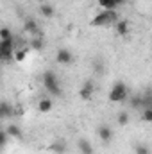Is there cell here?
<instances>
[{
    "label": "cell",
    "instance_id": "1",
    "mask_svg": "<svg viewBox=\"0 0 152 154\" xmlns=\"http://www.w3.org/2000/svg\"><path fill=\"white\" fill-rule=\"evenodd\" d=\"M41 81H43V86H45V90H47L48 93H52V95H56V97H61V95H63L61 82H59L57 75H56L52 70H47V72H43Z\"/></svg>",
    "mask_w": 152,
    "mask_h": 154
},
{
    "label": "cell",
    "instance_id": "2",
    "mask_svg": "<svg viewBox=\"0 0 152 154\" xmlns=\"http://www.w3.org/2000/svg\"><path fill=\"white\" fill-rule=\"evenodd\" d=\"M118 20H120V18H118L116 9H114V11H100L99 14L93 16L91 25H93V27H99V25H114Z\"/></svg>",
    "mask_w": 152,
    "mask_h": 154
},
{
    "label": "cell",
    "instance_id": "3",
    "mask_svg": "<svg viewBox=\"0 0 152 154\" xmlns=\"http://www.w3.org/2000/svg\"><path fill=\"white\" fill-rule=\"evenodd\" d=\"M129 99V88L123 81H116L113 86H111V91H109V100L111 102H123Z\"/></svg>",
    "mask_w": 152,
    "mask_h": 154
},
{
    "label": "cell",
    "instance_id": "4",
    "mask_svg": "<svg viewBox=\"0 0 152 154\" xmlns=\"http://www.w3.org/2000/svg\"><path fill=\"white\" fill-rule=\"evenodd\" d=\"M93 93H95V84H93L91 79H86V81L82 82L81 90H79V97H81L82 100H90V99L93 97Z\"/></svg>",
    "mask_w": 152,
    "mask_h": 154
},
{
    "label": "cell",
    "instance_id": "5",
    "mask_svg": "<svg viewBox=\"0 0 152 154\" xmlns=\"http://www.w3.org/2000/svg\"><path fill=\"white\" fill-rule=\"evenodd\" d=\"M56 61H57L59 65L68 66V65H72V63H74V54H72L68 48H59V50H57V54H56Z\"/></svg>",
    "mask_w": 152,
    "mask_h": 154
},
{
    "label": "cell",
    "instance_id": "6",
    "mask_svg": "<svg viewBox=\"0 0 152 154\" xmlns=\"http://www.w3.org/2000/svg\"><path fill=\"white\" fill-rule=\"evenodd\" d=\"M97 134H99L100 142H104V143L113 142V138H114L113 129H111L109 125H106V124H102V125H99V127H97Z\"/></svg>",
    "mask_w": 152,
    "mask_h": 154
},
{
    "label": "cell",
    "instance_id": "7",
    "mask_svg": "<svg viewBox=\"0 0 152 154\" xmlns=\"http://www.w3.org/2000/svg\"><path fill=\"white\" fill-rule=\"evenodd\" d=\"M23 29H25L29 34H32V36H41V34H39L38 22H36L34 18H25V20H23Z\"/></svg>",
    "mask_w": 152,
    "mask_h": 154
},
{
    "label": "cell",
    "instance_id": "8",
    "mask_svg": "<svg viewBox=\"0 0 152 154\" xmlns=\"http://www.w3.org/2000/svg\"><path fill=\"white\" fill-rule=\"evenodd\" d=\"M77 149H79V154H93L95 152L91 142L86 140V138H79V142H77Z\"/></svg>",
    "mask_w": 152,
    "mask_h": 154
},
{
    "label": "cell",
    "instance_id": "9",
    "mask_svg": "<svg viewBox=\"0 0 152 154\" xmlns=\"http://www.w3.org/2000/svg\"><path fill=\"white\" fill-rule=\"evenodd\" d=\"M147 108L152 109V86L145 88L141 93V109H147Z\"/></svg>",
    "mask_w": 152,
    "mask_h": 154
},
{
    "label": "cell",
    "instance_id": "10",
    "mask_svg": "<svg viewBox=\"0 0 152 154\" xmlns=\"http://www.w3.org/2000/svg\"><path fill=\"white\" fill-rule=\"evenodd\" d=\"M39 14H41L43 18H52V16L56 14V9H54V5H52V4L45 2V4H41V5H39Z\"/></svg>",
    "mask_w": 152,
    "mask_h": 154
},
{
    "label": "cell",
    "instance_id": "11",
    "mask_svg": "<svg viewBox=\"0 0 152 154\" xmlns=\"http://www.w3.org/2000/svg\"><path fill=\"white\" fill-rule=\"evenodd\" d=\"M114 31L118 36H127L129 34V22L127 20H118L114 23Z\"/></svg>",
    "mask_w": 152,
    "mask_h": 154
},
{
    "label": "cell",
    "instance_id": "12",
    "mask_svg": "<svg viewBox=\"0 0 152 154\" xmlns=\"http://www.w3.org/2000/svg\"><path fill=\"white\" fill-rule=\"evenodd\" d=\"M13 115H14L13 106H11L9 102H2V104H0V118H2V120H7V118H11Z\"/></svg>",
    "mask_w": 152,
    "mask_h": 154
},
{
    "label": "cell",
    "instance_id": "13",
    "mask_svg": "<svg viewBox=\"0 0 152 154\" xmlns=\"http://www.w3.org/2000/svg\"><path fill=\"white\" fill-rule=\"evenodd\" d=\"M5 131L9 133V136H11V138H16V140H22V136H23L22 129H20L16 124H9V125L5 127Z\"/></svg>",
    "mask_w": 152,
    "mask_h": 154
},
{
    "label": "cell",
    "instance_id": "14",
    "mask_svg": "<svg viewBox=\"0 0 152 154\" xmlns=\"http://www.w3.org/2000/svg\"><path fill=\"white\" fill-rule=\"evenodd\" d=\"M52 106H54V102H52L50 99H47V97L39 99V102H38V109L41 113H48V111L52 109Z\"/></svg>",
    "mask_w": 152,
    "mask_h": 154
},
{
    "label": "cell",
    "instance_id": "15",
    "mask_svg": "<svg viewBox=\"0 0 152 154\" xmlns=\"http://www.w3.org/2000/svg\"><path fill=\"white\" fill-rule=\"evenodd\" d=\"M48 149H50L54 154H66V151H68V147H66L65 142H54Z\"/></svg>",
    "mask_w": 152,
    "mask_h": 154
},
{
    "label": "cell",
    "instance_id": "16",
    "mask_svg": "<svg viewBox=\"0 0 152 154\" xmlns=\"http://www.w3.org/2000/svg\"><path fill=\"white\" fill-rule=\"evenodd\" d=\"M129 106L131 109H141V93H134L129 97Z\"/></svg>",
    "mask_w": 152,
    "mask_h": 154
},
{
    "label": "cell",
    "instance_id": "17",
    "mask_svg": "<svg viewBox=\"0 0 152 154\" xmlns=\"http://www.w3.org/2000/svg\"><path fill=\"white\" fill-rule=\"evenodd\" d=\"M32 50H41V48H45V39L43 36H34V38L31 39V45H29Z\"/></svg>",
    "mask_w": 152,
    "mask_h": 154
},
{
    "label": "cell",
    "instance_id": "18",
    "mask_svg": "<svg viewBox=\"0 0 152 154\" xmlns=\"http://www.w3.org/2000/svg\"><path fill=\"white\" fill-rule=\"evenodd\" d=\"M99 5L102 7V11H114L118 7V4L114 0H99Z\"/></svg>",
    "mask_w": 152,
    "mask_h": 154
},
{
    "label": "cell",
    "instance_id": "19",
    "mask_svg": "<svg viewBox=\"0 0 152 154\" xmlns=\"http://www.w3.org/2000/svg\"><path fill=\"white\" fill-rule=\"evenodd\" d=\"M29 50L31 48H18L14 52V63H23L25 57H27V54H29Z\"/></svg>",
    "mask_w": 152,
    "mask_h": 154
},
{
    "label": "cell",
    "instance_id": "20",
    "mask_svg": "<svg viewBox=\"0 0 152 154\" xmlns=\"http://www.w3.org/2000/svg\"><path fill=\"white\" fill-rule=\"evenodd\" d=\"M134 154H152L147 143H134Z\"/></svg>",
    "mask_w": 152,
    "mask_h": 154
},
{
    "label": "cell",
    "instance_id": "21",
    "mask_svg": "<svg viewBox=\"0 0 152 154\" xmlns=\"http://www.w3.org/2000/svg\"><path fill=\"white\" fill-rule=\"evenodd\" d=\"M129 120H131V116H129V111H120L118 116H116V122H118V125H127L129 124Z\"/></svg>",
    "mask_w": 152,
    "mask_h": 154
},
{
    "label": "cell",
    "instance_id": "22",
    "mask_svg": "<svg viewBox=\"0 0 152 154\" xmlns=\"http://www.w3.org/2000/svg\"><path fill=\"white\" fill-rule=\"evenodd\" d=\"M141 120L147 122V124H152V109L147 108V109H141Z\"/></svg>",
    "mask_w": 152,
    "mask_h": 154
},
{
    "label": "cell",
    "instance_id": "23",
    "mask_svg": "<svg viewBox=\"0 0 152 154\" xmlns=\"http://www.w3.org/2000/svg\"><path fill=\"white\" fill-rule=\"evenodd\" d=\"M11 38H14L13 32H11V29L2 27V29H0V39H11Z\"/></svg>",
    "mask_w": 152,
    "mask_h": 154
},
{
    "label": "cell",
    "instance_id": "24",
    "mask_svg": "<svg viewBox=\"0 0 152 154\" xmlns=\"http://www.w3.org/2000/svg\"><path fill=\"white\" fill-rule=\"evenodd\" d=\"M7 140H9V133L4 129V131L0 133V147H2V149H5V145H7Z\"/></svg>",
    "mask_w": 152,
    "mask_h": 154
},
{
    "label": "cell",
    "instance_id": "25",
    "mask_svg": "<svg viewBox=\"0 0 152 154\" xmlns=\"http://www.w3.org/2000/svg\"><path fill=\"white\" fill-rule=\"evenodd\" d=\"M114 2H116V4H118V5H122V4H125V2H127V0H114Z\"/></svg>",
    "mask_w": 152,
    "mask_h": 154
},
{
    "label": "cell",
    "instance_id": "26",
    "mask_svg": "<svg viewBox=\"0 0 152 154\" xmlns=\"http://www.w3.org/2000/svg\"><path fill=\"white\" fill-rule=\"evenodd\" d=\"M39 4H45V2H47V0H38Z\"/></svg>",
    "mask_w": 152,
    "mask_h": 154
}]
</instances>
